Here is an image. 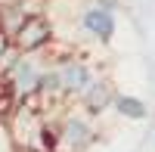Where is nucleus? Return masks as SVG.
Listing matches in <instances>:
<instances>
[{
	"mask_svg": "<svg viewBox=\"0 0 155 152\" xmlns=\"http://www.w3.org/2000/svg\"><path fill=\"white\" fill-rule=\"evenodd\" d=\"M93 6H99V9H106V12H118L121 9V0H90Z\"/></svg>",
	"mask_w": 155,
	"mask_h": 152,
	"instance_id": "obj_7",
	"label": "nucleus"
},
{
	"mask_svg": "<svg viewBox=\"0 0 155 152\" xmlns=\"http://www.w3.org/2000/svg\"><path fill=\"white\" fill-rule=\"evenodd\" d=\"M112 109L118 112L124 121H146L149 118V106L140 96H130V93H115L112 96Z\"/></svg>",
	"mask_w": 155,
	"mask_h": 152,
	"instance_id": "obj_6",
	"label": "nucleus"
},
{
	"mask_svg": "<svg viewBox=\"0 0 155 152\" xmlns=\"http://www.w3.org/2000/svg\"><path fill=\"white\" fill-rule=\"evenodd\" d=\"M112 96H115L112 81L96 74V78L87 84V90L78 96V106H81V112H84L87 118H96V115H102L106 109H112Z\"/></svg>",
	"mask_w": 155,
	"mask_h": 152,
	"instance_id": "obj_5",
	"label": "nucleus"
},
{
	"mask_svg": "<svg viewBox=\"0 0 155 152\" xmlns=\"http://www.w3.org/2000/svg\"><path fill=\"white\" fill-rule=\"evenodd\" d=\"M9 50H12V44H9V37H6L3 31H0V62L6 59V53H9Z\"/></svg>",
	"mask_w": 155,
	"mask_h": 152,
	"instance_id": "obj_8",
	"label": "nucleus"
},
{
	"mask_svg": "<svg viewBox=\"0 0 155 152\" xmlns=\"http://www.w3.org/2000/svg\"><path fill=\"white\" fill-rule=\"evenodd\" d=\"M74 28L81 31V37H87V41H96V44H102V47H109L112 37H115V31H118V16L99 9V6H93V3H87L81 12H78Z\"/></svg>",
	"mask_w": 155,
	"mask_h": 152,
	"instance_id": "obj_4",
	"label": "nucleus"
},
{
	"mask_svg": "<svg viewBox=\"0 0 155 152\" xmlns=\"http://www.w3.org/2000/svg\"><path fill=\"white\" fill-rule=\"evenodd\" d=\"M53 41H56L53 22H50L44 12L41 16H28L19 25V31L9 37V44H12L16 53H41V50H47Z\"/></svg>",
	"mask_w": 155,
	"mask_h": 152,
	"instance_id": "obj_3",
	"label": "nucleus"
},
{
	"mask_svg": "<svg viewBox=\"0 0 155 152\" xmlns=\"http://www.w3.org/2000/svg\"><path fill=\"white\" fill-rule=\"evenodd\" d=\"M53 68L59 74V87H62V96H65V99H78L87 90V84L96 78V68L90 65L84 56L65 53V50H62V56L53 62Z\"/></svg>",
	"mask_w": 155,
	"mask_h": 152,
	"instance_id": "obj_2",
	"label": "nucleus"
},
{
	"mask_svg": "<svg viewBox=\"0 0 155 152\" xmlns=\"http://www.w3.org/2000/svg\"><path fill=\"white\" fill-rule=\"evenodd\" d=\"M56 124V152H87L96 140L93 121L84 112H62L59 118H53Z\"/></svg>",
	"mask_w": 155,
	"mask_h": 152,
	"instance_id": "obj_1",
	"label": "nucleus"
}]
</instances>
